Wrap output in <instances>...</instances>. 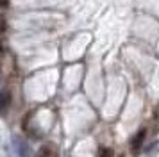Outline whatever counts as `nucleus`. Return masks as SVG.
<instances>
[{
    "mask_svg": "<svg viewBox=\"0 0 159 157\" xmlns=\"http://www.w3.org/2000/svg\"><path fill=\"white\" fill-rule=\"evenodd\" d=\"M97 157H113V150L111 148H102Z\"/></svg>",
    "mask_w": 159,
    "mask_h": 157,
    "instance_id": "5",
    "label": "nucleus"
},
{
    "mask_svg": "<svg viewBox=\"0 0 159 157\" xmlns=\"http://www.w3.org/2000/svg\"><path fill=\"white\" fill-rule=\"evenodd\" d=\"M145 139H147V128H139L136 134L132 136V139H130V152L138 155L141 148L145 146Z\"/></svg>",
    "mask_w": 159,
    "mask_h": 157,
    "instance_id": "1",
    "label": "nucleus"
},
{
    "mask_svg": "<svg viewBox=\"0 0 159 157\" xmlns=\"http://www.w3.org/2000/svg\"><path fill=\"white\" fill-rule=\"evenodd\" d=\"M9 6V0H0V9H6Z\"/></svg>",
    "mask_w": 159,
    "mask_h": 157,
    "instance_id": "7",
    "label": "nucleus"
},
{
    "mask_svg": "<svg viewBox=\"0 0 159 157\" xmlns=\"http://www.w3.org/2000/svg\"><path fill=\"white\" fill-rule=\"evenodd\" d=\"M11 104V95L9 91H0V111H6Z\"/></svg>",
    "mask_w": 159,
    "mask_h": 157,
    "instance_id": "4",
    "label": "nucleus"
},
{
    "mask_svg": "<svg viewBox=\"0 0 159 157\" xmlns=\"http://www.w3.org/2000/svg\"><path fill=\"white\" fill-rule=\"evenodd\" d=\"M15 146L16 150H18V154H20V157H29V152H27V143L23 141V139H20V137H16L15 139Z\"/></svg>",
    "mask_w": 159,
    "mask_h": 157,
    "instance_id": "3",
    "label": "nucleus"
},
{
    "mask_svg": "<svg viewBox=\"0 0 159 157\" xmlns=\"http://www.w3.org/2000/svg\"><path fill=\"white\" fill-rule=\"evenodd\" d=\"M36 157H59V148L56 143H45L38 150Z\"/></svg>",
    "mask_w": 159,
    "mask_h": 157,
    "instance_id": "2",
    "label": "nucleus"
},
{
    "mask_svg": "<svg viewBox=\"0 0 159 157\" xmlns=\"http://www.w3.org/2000/svg\"><path fill=\"white\" fill-rule=\"evenodd\" d=\"M6 29H7V21H6V18L0 14V36L6 32Z\"/></svg>",
    "mask_w": 159,
    "mask_h": 157,
    "instance_id": "6",
    "label": "nucleus"
}]
</instances>
